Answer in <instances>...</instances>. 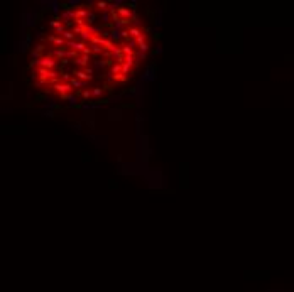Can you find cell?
<instances>
[{
  "mask_svg": "<svg viewBox=\"0 0 294 292\" xmlns=\"http://www.w3.org/2000/svg\"><path fill=\"white\" fill-rule=\"evenodd\" d=\"M31 66L34 68H46V69H53L56 66V59L54 57H51V56H44V57H41V59H37V61H32L31 63Z\"/></svg>",
  "mask_w": 294,
  "mask_h": 292,
  "instance_id": "obj_1",
  "label": "cell"
},
{
  "mask_svg": "<svg viewBox=\"0 0 294 292\" xmlns=\"http://www.w3.org/2000/svg\"><path fill=\"white\" fill-rule=\"evenodd\" d=\"M54 90L61 95V98H66L68 95H71L73 86L69 83H54Z\"/></svg>",
  "mask_w": 294,
  "mask_h": 292,
  "instance_id": "obj_2",
  "label": "cell"
},
{
  "mask_svg": "<svg viewBox=\"0 0 294 292\" xmlns=\"http://www.w3.org/2000/svg\"><path fill=\"white\" fill-rule=\"evenodd\" d=\"M74 78H80V79H83V81H86V79L90 81V79L93 78V69H88V68H86L85 71H83V69H78V71H74Z\"/></svg>",
  "mask_w": 294,
  "mask_h": 292,
  "instance_id": "obj_3",
  "label": "cell"
},
{
  "mask_svg": "<svg viewBox=\"0 0 294 292\" xmlns=\"http://www.w3.org/2000/svg\"><path fill=\"white\" fill-rule=\"evenodd\" d=\"M76 66H85V68H88V56L86 54H83V56H80V57H76L73 61Z\"/></svg>",
  "mask_w": 294,
  "mask_h": 292,
  "instance_id": "obj_4",
  "label": "cell"
},
{
  "mask_svg": "<svg viewBox=\"0 0 294 292\" xmlns=\"http://www.w3.org/2000/svg\"><path fill=\"white\" fill-rule=\"evenodd\" d=\"M49 41H51V42L54 44V46L57 47V49H59V46H61V47H63V46H66V41H64L63 37H54V36H49Z\"/></svg>",
  "mask_w": 294,
  "mask_h": 292,
  "instance_id": "obj_5",
  "label": "cell"
},
{
  "mask_svg": "<svg viewBox=\"0 0 294 292\" xmlns=\"http://www.w3.org/2000/svg\"><path fill=\"white\" fill-rule=\"evenodd\" d=\"M129 36L134 37V39H139V37L142 36V32H140L137 27H130V29H129Z\"/></svg>",
  "mask_w": 294,
  "mask_h": 292,
  "instance_id": "obj_6",
  "label": "cell"
},
{
  "mask_svg": "<svg viewBox=\"0 0 294 292\" xmlns=\"http://www.w3.org/2000/svg\"><path fill=\"white\" fill-rule=\"evenodd\" d=\"M69 85H71L73 88H83V86H85V81H80L78 78H73V79L69 81Z\"/></svg>",
  "mask_w": 294,
  "mask_h": 292,
  "instance_id": "obj_7",
  "label": "cell"
},
{
  "mask_svg": "<svg viewBox=\"0 0 294 292\" xmlns=\"http://www.w3.org/2000/svg\"><path fill=\"white\" fill-rule=\"evenodd\" d=\"M95 5L98 7V10H103V12H107V10H108V5H110V3H107V2H96Z\"/></svg>",
  "mask_w": 294,
  "mask_h": 292,
  "instance_id": "obj_8",
  "label": "cell"
},
{
  "mask_svg": "<svg viewBox=\"0 0 294 292\" xmlns=\"http://www.w3.org/2000/svg\"><path fill=\"white\" fill-rule=\"evenodd\" d=\"M130 69H132V66H130V64H125V63L122 64V74H124V76H127V74L130 73Z\"/></svg>",
  "mask_w": 294,
  "mask_h": 292,
  "instance_id": "obj_9",
  "label": "cell"
},
{
  "mask_svg": "<svg viewBox=\"0 0 294 292\" xmlns=\"http://www.w3.org/2000/svg\"><path fill=\"white\" fill-rule=\"evenodd\" d=\"M66 100H68L71 105H74V103L78 101V98H76V96H73V95H68V96H66Z\"/></svg>",
  "mask_w": 294,
  "mask_h": 292,
  "instance_id": "obj_10",
  "label": "cell"
},
{
  "mask_svg": "<svg viewBox=\"0 0 294 292\" xmlns=\"http://www.w3.org/2000/svg\"><path fill=\"white\" fill-rule=\"evenodd\" d=\"M102 88H95V90H93L92 91V96H100V95H102Z\"/></svg>",
  "mask_w": 294,
  "mask_h": 292,
  "instance_id": "obj_11",
  "label": "cell"
},
{
  "mask_svg": "<svg viewBox=\"0 0 294 292\" xmlns=\"http://www.w3.org/2000/svg\"><path fill=\"white\" fill-rule=\"evenodd\" d=\"M90 96H92V91H83V98H85V100H88Z\"/></svg>",
  "mask_w": 294,
  "mask_h": 292,
  "instance_id": "obj_12",
  "label": "cell"
},
{
  "mask_svg": "<svg viewBox=\"0 0 294 292\" xmlns=\"http://www.w3.org/2000/svg\"><path fill=\"white\" fill-rule=\"evenodd\" d=\"M63 79H64V81H68V79L71 81L73 78H69V73H64V74H63Z\"/></svg>",
  "mask_w": 294,
  "mask_h": 292,
  "instance_id": "obj_13",
  "label": "cell"
}]
</instances>
